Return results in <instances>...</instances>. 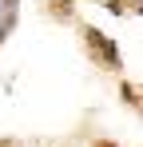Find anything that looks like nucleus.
<instances>
[{
    "instance_id": "1",
    "label": "nucleus",
    "mask_w": 143,
    "mask_h": 147,
    "mask_svg": "<svg viewBox=\"0 0 143 147\" xmlns=\"http://www.w3.org/2000/svg\"><path fill=\"white\" fill-rule=\"evenodd\" d=\"M8 20H12V0H0V32L8 28Z\"/></svg>"
}]
</instances>
